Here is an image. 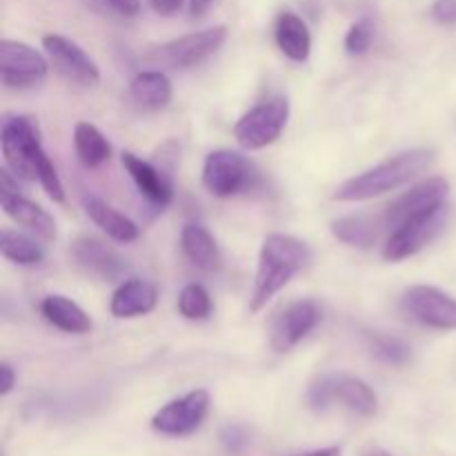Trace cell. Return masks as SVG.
Segmentation results:
<instances>
[{
	"instance_id": "6da1fadb",
	"label": "cell",
	"mask_w": 456,
	"mask_h": 456,
	"mask_svg": "<svg viewBox=\"0 0 456 456\" xmlns=\"http://www.w3.org/2000/svg\"><path fill=\"white\" fill-rule=\"evenodd\" d=\"M310 261L312 252L303 240L288 234L267 236L258 256L256 283H254L249 310L261 312Z\"/></svg>"
},
{
	"instance_id": "7a4b0ae2",
	"label": "cell",
	"mask_w": 456,
	"mask_h": 456,
	"mask_svg": "<svg viewBox=\"0 0 456 456\" xmlns=\"http://www.w3.org/2000/svg\"><path fill=\"white\" fill-rule=\"evenodd\" d=\"M432 160H435V151L432 150H410L403 151V154L392 156V159L383 160L377 167L343 183L337 194H334V200L356 203V200H370L387 194V191L399 190L405 183L426 172Z\"/></svg>"
},
{
	"instance_id": "3957f363",
	"label": "cell",
	"mask_w": 456,
	"mask_h": 456,
	"mask_svg": "<svg viewBox=\"0 0 456 456\" xmlns=\"http://www.w3.org/2000/svg\"><path fill=\"white\" fill-rule=\"evenodd\" d=\"M225 40L227 27H208V29L191 31V34H185L181 38H174L169 43L160 45L147 58L154 65L172 67V69H187V67H196L203 61H208L209 56H214L223 47Z\"/></svg>"
},
{
	"instance_id": "277c9868",
	"label": "cell",
	"mask_w": 456,
	"mask_h": 456,
	"mask_svg": "<svg viewBox=\"0 0 456 456\" xmlns=\"http://www.w3.org/2000/svg\"><path fill=\"white\" fill-rule=\"evenodd\" d=\"M0 150H3L4 163L12 169L13 176L22 181H36L38 178V154L43 151L40 138L29 118L13 116L3 123L0 129Z\"/></svg>"
},
{
	"instance_id": "5b68a950",
	"label": "cell",
	"mask_w": 456,
	"mask_h": 456,
	"mask_svg": "<svg viewBox=\"0 0 456 456\" xmlns=\"http://www.w3.org/2000/svg\"><path fill=\"white\" fill-rule=\"evenodd\" d=\"M289 120L288 98L274 96L261 105L252 107L234 125V138L245 150H263L283 134Z\"/></svg>"
},
{
	"instance_id": "8992f818",
	"label": "cell",
	"mask_w": 456,
	"mask_h": 456,
	"mask_svg": "<svg viewBox=\"0 0 456 456\" xmlns=\"http://www.w3.org/2000/svg\"><path fill=\"white\" fill-rule=\"evenodd\" d=\"M49 65L43 53L20 40H0V80L9 89H27L47 76Z\"/></svg>"
},
{
	"instance_id": "52a82bcc",
	"label": "cell",
	"mask_w": 456,
	"mask_h": 456,
	"mask_svg": "<svg viewBox=\"0 0 456 456\" xmlns=\"http://www.w3.org/2000/svg\"><path fill=\"white\" fill-rule=\"evenodd\" d=\"M208 410V390H191L190 395L163 405L151 419V428L165 436H187L203 426Z\"/></svg>"
},
{
	"instance_id": "ba28073f",
	"label": "cell",
	"mask_w": 456,
	"mask_h": 456,
	"mask_svg": "<svg viewBox=\"0 0 456 456\" xmlns=\"http://www.w3.org/2000/svg\"><path fill=\"white\" fill-rule=\"evenodd\" d=\"M252 181V167L240 154L230 150H218L205 159L203 185L209 194L218 199H230L240 194Z\"/></svg>"
},
{
	"instance_id": "9c48e42d",
	"label": "cell",
	"mask_w": 456,
	"mask_h": 456,
	"mask_svg": "<svg viewBox=\"0 0 456 456\" xmlns=\"http://www.w3.org/2000/svg\"><path fill=\"white\" fill-rule=\"evenodd\" d=\"M448 181L441 176L428 178V181L419 183L412 190L401 194L399 199L392 200L390 208L386 209V223L390 230H396L399 225H403L405 221L414 216H423V214L436 212V209L445 208V199H448Z\"/></svg>"
},
{
	"instance_id": "30bf717a",
	"label": "cell",
	"mask_w": 456,
	"mask_h": 456,
	"mask_svg": "<svg viewBox=\"0 0 456 456\" xmlns=\"http://www.w3.org/2000/svg\"><path fill=\"white\" fill-rule=\"evenodd\" d=\"M43 45L47 49L49 62L56 67V71L65 80L80 85V87H94V85L101 83V71H98L96 62L69 38L49 34L43 38Z\"/></svg>"
},
{
	"instance_id": "8fae6325",
	"label": "cell",
	"mask_w": 456,
	"mask_h": 456,
	"mask_svg": "<svg viewBox=\"0 0 456 456\" xmlns=\"http://www.w3.org/2000/svg\"><path fill=\"white\" fill-rule=\"evenodd\" d=\"M403 307L428 328L456 330V301L444 289L414 285L403 294Z\"/></svg>"
},
{
	"instance_id": "7c38bea8",
	"label": "cell",
	"mask_w": 456,
	"mask_h": 456,
	"mask_svg": "<svg viewBox=\"0 0 456 456\" xmlns=\"http://www.w3.org/2000/svg\"><path fill=\"white\" fill-rule=\"evenodd\" d=\"M444 218L445 208H441L436 209V212L423 214V216H414L410 218V221H405L403 225L392 230V236L390 240H387L383 256L392 263H399L403 261V258H410L417 252H421V249L435 239L436 232L441 230Z\"/></svg>"
},
{
	"instance_id": "4fadbf2b",
	"label": "cell",
	"mask_w": 456,
	"mask_h": 456,
	"mask_svg": "<svg viewBox=\"0 0 456 456\" xmlns=\"http://www.w3.org/2000/svg\"><path fill=\"white\" fill-rule=\"evenodd\" d=\"M321 307L314 301H294L276 316L272 325V347L274 352H289L319 325Z\"/></svg>"
},
{
	"instance_id": "5bb4252c",
	"label": "cell",
	"mask_w": 456,
	"mask_h": 456,
	"mask_svg": "<svg viewBox=\"0 0 456 456\" xmlns=\"http://www.w3.org/2000/svg\"><path fill=\"white\" fill-rule=\"evenodd\" d=\"M71 256L78 267L101 279H116L125 270V261L116 249L96 236H78L71 245Z\"/></svg>"
},
{
	"instance_id": "9a60e30c",
	"label": "cell",
	"mask_w": 456,
	"mask_h": 456,
	"mask_svg": "<svg viewBox=\"0 0 456 456\" xmlns=\"http://www.w3.org/2000/svg\"><path fill=\"white\" fill-rule=\"evenodd\" d=\"M156 303H159V289L154 283L129 279L116 288L110 307L116 319H134V316L150 314Z\"/></svg>"
},
{
	"instance_id": "2e32d148",
	"label": "cell",
	"mask_w": 456,
	"mask_h": 456,
	"mask_svg": "<svg viewBox=\"0 0 456 456\" xmlns=\"http://www.w3.org/2000/svg\"><path fill=\"white\" fill-rule=\"evenodd\" d=\"M123 167L127 169V174L132 176V181L136 183V187L141 190V194L145 196L150 203L159 205V208H165L172 200V183L165 176L163 172L150 165L147 160L138 159L132 151H125L123 154Z\"/></svg>"
},
{
	"instance_id": "e0dca14e",
	"label": "cell",
	"mask_w": 456,
	"mask_h": 456,
	"mask_svg": "<svg viewBox=\"0 0 456 456\" xmlns=\"http://www.w3.org/2000/svg\"><path fill=\"white\" fill-rule=\"evenodd\" d=\"M0 205H3L4 214L12 221H16L18 225L27 227V230L34 232V234H38L45 240L56 239V223H53V218L43 208H38L36 203L27 200L25 196H20V191H16V194H0Z\"/></svg>"
},
{
	"instance_id": "ac0fdd59",
	"label": "cell",
	"mask_w": 456,
	"mask_h": 456,
	"mask_svg": "<svg viewBox=\"0 0 456 456\" xmlns=\"http://www.w3.org/2000/svg\"><path fill=\"white\" fill-rule=\"evenodd\" d=\"M276 45L281 52L294 62H305L312 52V34L301 16L294 12H283L276 18L274 27Z\"/></svg>"
},
{
	"instance_id": "d6986e66",
	"label": "cell",
	"mask_w": 456,
	"mask_h": 456,
	"mask_svg": "<svg viewBox=\"0 0 456 456\" xmlns=\"http://www.w3.org/2000/svg\"><path fill=\"white\" fill-rule=\"evenodd\" d=\"M181 245L185 256L190 258L191 265L203 272H216L221 267V249L216 240L205 227L185 225L181 234Z\"/></svg>"
},
{
	"instance_id": "ffe728a7",
	"label": "cell",
	"mask_w": 456,
	"mask_h": 456,
	"mask_svg": "<svg viewBox=\"0 0 456 456\" xmlns=\"http://www.w3.org/2000/svg\"><path fill=\"white\" fill-rule=\"evenodd\" d=\"M43 316L53 325V328L62 330L67 334H85L92 330V321L85 314L80 305H76L71 298L61 297V294H52L40 305Z\"/></svg>"
},
{
	"instance_id": "44dd1931",
	"label": "cell",
	"mask_w": 456,
	"mask_h": 456,
	"mask_svg": "<svg viewBox=\"0 0 456 456\" xmlns=\"http://www.w3.org/2000/svg\"><path fill=\"white\" fill-rule=\"evenodd\" d=\"M87 214L110 239L118 240V243H132V240L138 239L136 223L125 216V214H120L118 209L111 208V205H107L105 200H87Z\"/></svg>"
},
{
	"instance_id": "7402d4cb",
	"label": "cell",
	"mask_w": 456,
	"mask_h": 456,
	"mask_svg": "<svg viewBox=\"0 0 456 456\" xmlns=\"http://www.w3.org/2000/svg\"><path fill=\"white\" fill-rule=\"evenodd\" d=\"M334 403L346 405L359 417H372L379 408L372 387L354 377H334Z\"/></svg>"
},
{
	"instance_id": "603a6c76",
	"label": "cell",
	"mask_w": 456,
	"mask_h": 456,
	"mask_svg": "<svg viewBox=\"0 0 456 456\" xmlns=\"http://www.w3.org/2000/svg\"><path fill=\"white\" fill-rule=\"evenodd\" d=\"M129 89L134 101L147 110H163L172 101V83L163 71H141L134 76Z\"/></svg>"
},
{
	"instance_id": "cb8c5ba5",
	"label": "cell",
	"mask_w": 456,
	"mask_h": 456,
	"mask_svg": "<svg viewBox=\"0 0 456 456\" xmlns=\"http://www.w3.org/2000/svg\"><path fill=\"white\" fill-rule=\"evenodd\" d=\"M74 147L80 163L85 167H101L105 160H110L111 147L107 138L98 132L94 125L78 123L74 129Z\"/></svg>"
},
{
	"instance_id": "d4e9b609",
	"label": "cell",
	"mask_w": 456,
	"mask_h": 456,
	"mask_svg": "<svg viewBox=\"0 0 456 456\" xmlns=\"http://www.w3.org/2000/svg\"><path fill=\"white\" fill-rule=\"evenodd\" d=\"M332 234L338 240L354 248H370L377 240L379 230L377 221L368 214H356V216H343L332 223Z\"/></svg>"
},
{
	"instance_id": "484cf974",
	"label": "cell",
	"mask_w": 456,
	"mask_h": 456,
	"mask_svg": "<svg viewBox=\"0 0 456 456\" xmlns=\"http://www.w3.org/2000/svg\"><path fill=\"white\" fill-rule=\"evenodd\" d=\"M0 252L7 261L18 263V265H38L45 258L43 245L13 230L0 232Z\"/></svg>"
},
{
	"instance_id": "4316f807",
	"label": "cell",
	"mask_w": 456,
	"mask_h": 456,
	"mask_svg": "<svg viewBox=\"0 0 456 456\" xmlns=\"http://www.w3.org/2000/svg\"><path fill=\"white\" fill-rule=\"evenodd\" d=\"M178 312L190 321H205L212 314V297L203 285H185L178 297Z\"/></svg>"
},
{
	"instance_id": "83f0119b",
	"label": "cell",
	"mask_w": 456,
	"mask_h": 456,
	"mask_svg": "<svg viewBox=\"0 0 456 456\" xmlns=\"http://www.w3.org/2000/svg\"><path fill=\"white\" fill-rule=\"evenodd\" d=\"M370 343H372V350L383 363L387 365H405L410 361V347L405 346L401 338L386 337V334L372 332L368 334Z\"/></svg>"
},
{
	"instance_id": "f1b7e54d",
	"label": "cell",
	"mask_w": 456,
	"mask_h": 456,
	"mask_svg": "<svg viewBox=\"0 0 456 456\" xmlns=\"http://www.w3.org/2000/svg\"><path fill=\"white\" fill-rule=\"evenodd\" d=\"M374 38V27L370 20H359L350 27L346 36V49L350 56H361L370 49Z\"/></svg>"
},
{
	"instance_id": "f546056e",
	"label": "cell",
	"mask_w": 456,
	"mask_h": 456,
	"mask_svg": "<svg viewBox=\"0 0 456 456\" xmlns=\"http://www.w3.org/2000/svg\"><path fill=\"white\" fill-rule=\"evenodd\" d=\"M307 401L314 410H328L334 403V377H321L307 392Z\"/></svg>"
},
{
	"instance_id": "4dcf8cb0",
	"label": "cell",
	"mask_w": 456,
	"mask_h": 456,
	"mask_svg": "<svg viewBox=\"0 0 456 456\" xmlns=\"http://www.w3.org/2000/svg\"><path fill=\"white\" fill-rule=\"evenodd\" d=\"M432 16L441 25H456V0H435Z\"/></svg>"
},
{
	"instance_id": "1f68e13d",
	"label": "cell",
	"mask_w": 456,
	"mask_h": 456,
	"mask_svg": "<svg viewBox=\"0 0 456 456\" xmlns=\"http://www.w3.org/2000/svg\"><path fill=\"white\" fill-rule=\"evenodd\" d=\"M221 441L225 444V448L240 450L248 444V432L239 426H227L221 430Z\"/></svg>"
},
{
	"instance_id": "d6a6232c",
	"label": "cell",
	"mask_w": 456,
	"mask_h": 456,
	"mask_svg": "<svg viewBox=\"0 0 456 456\" xmlns=\"http://www.w3.org/2000/svg\"><path fill=\"white\" fill-rule=\"evenodd\" d=\"M105 3L120 16H136L141 12V0H105Z\"/></svg>"
},
{
	"instance_id": "836d02e7",
	"label": "cell",
	"mask_w": 456,
	"mask_h": 456,
	"mask_svg": "<svg viewBox=\"0 0 456 456\" xmlns=\"http://www.w3.org/2000/svg\"><path fill=\"white\" fill-rule=\"evenodd\" d=\"M147 3L160 16H172V13L181 12L183 7V0H147Z\"/></svg>"
},
{
	"instance_id": "e575fe53",
	"label": "cell",
	"mask_w": 456,
	"mask_h": 456,
	"mask_svg": "<svg viewBox=\"0 0 456 456\" xmlns=\"http://www.w3.org/2000/svg\"><path fill=\"white\" fill-rule=\"evenodd\" d=\"M13 383H16V374H13L12 365L3 363L0 365V395H9L13 390Z\"/></svg>"
},
{
	"instance_id": "d590c367",
	"label": "cell",
	"mask_w": 456,
	"mask_h": 456,
	"mask_svg": "<svg viewBox=\"0 0 456 456\" xmlns=\"http://www.w3.org/2000/svg\"><path fill=\"white\" fill-rule=\"evenodd\" d=\"M209 4H212V0H190V13L194 18L203 16V13L209 9Z\"/></svg>"
},
{
	"instance_id": "8d00e7d4",
	"label": "cell",
	"mask_w": 456,
	"mask_h": 456,
	"mask_svg": "<svg viewBox=\"0 0 456 456\" xmlns=\"http://www.w3.org/2000/svg\"><path fill=\"white\" fill-rule=\"evenodd\" d=\"M303 456H341V448H325V450H316V452L303 454Z\"/></svg>"
},
{
	"instance_id": "74e56055",
	"label": "cell",
	"mask_w": 456,
	"mask_h": 456,
	"mask_svg": "<svg viewBox=\"0 0 456 456\" xmlns=\"http://www.w3.org/2000/svg\"><path fill=\"white\" fill-rule=\"evenodd\" d=\"M363 456H392V454H387L386 450H370V452H365Z\"/></svg>"
}]
</instances>
